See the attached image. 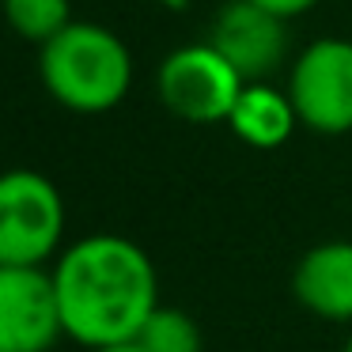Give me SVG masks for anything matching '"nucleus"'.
<instances>
[{
	"label": "nucleus",
	"mask_w": 352,
	"mask_h": 352,
	"mask_svg": "<svg viewBox=\"0 0 352 352\" xmlns=\"http://www.w3.org/2000/svg\"><path fill=\"white\" fill-rule=\"evenodd\" d=\"M54 288L65 337L107 349L133 341L160 307L155 265L125 235H87L65 246L54 261Z\"/></svg>",
	"instance_id": "obj_1"
},
{
	"label": "nucleus",
	"mask_w": 352,
	"mask_h": 352,
	"mask_svg": "<svg viewBox=\"0 0 352 352\" xmlns=\"http://www.w3.org/2000/svg\"><path fill=\"white\" fill-rule=\"evenodd\" d=\"M38 76L72 114H107L133 87V54L110 27L72 19L42 46Z\"/></svg>",
	"instance_id": "obj_2"
},
{
	"label": "nucleus",
	"mask_w": 352,
	"mask_h": 352,
	"mask_svg": "<svg viewBox=\"0 0 352 352\" xmlns=\"http://www.w3.org/2000/svg\"><path fill=\"white\" fill-rule=\"evenodd\" d=\"M65 197L46 175L12 167L0 175V265H46L61 254Z\"/></svg>",
	"instance_id": "obj_3"
},
{
	"label": "nucleus",
	"mask_w": 352,
	"mask_h": 352,
	"mask_svg": "<svg viewBox=\"0 0 352 352\" xmlns=\"http://www.w3.org/2000/svg\"><path fill=\"white\" fill-rule=\"evenodd\" d=\"M246 80L235 72V65L212 46V42H190L175 54L163 57L155 72V91L160 102L175 118L193 125L228 122L243 95Z\"/></svg>",
	"instance_id": "obj_4"
},
{
	"label": "nucleus",
	"mask_w": 352,
	"mask_h": 352,
	"mask_svg": "<svg viewBox=\"0 0 352 352\" xmlns=\"http://www.w3.org/2000/svg\"><path fill=\"white\" fill-rule=\"evenodd\" d=\"M288 99L299 125L341 137L352 129V42L318 38L303 46L288 72Z\"/></svg>",
	"instance_id": "obj_5"
},
{
	"label": "nucleus",
	"mask_w": 352,
	"mask_h": 352,
	"mask_svg": "<svg viewBox=\"0 0 352 352\" xmlns=\"http://www.w3.org/2000/svg\"><path fill=\"white\" fill-rule=\"evenodd\" d=\"M65 337L54 273L0 265V352H50Z\"/></svg>",
	"instance_id": "obj_6"
},
{
	"label": "nucleus",
	"mask_w": 352,
	"mask_h": 352,
	"mask_svg": "<svg viewBox=\"0 0 352 352\" xmlns=\"http://www.w3.org/2000/svg\"><path fill=\"white\" fill-rule=\"evenodd\" d=\"M288 19L258 8L254 0H231L216 12L208 42L235 65V72L246 84H261L280 69L288 54Z\"/></svg>",
	"instance_id": "obj_7"
},
{
	"label": "nucleus",
	"mask_w": 352,
	"mask_h": 352,
	"mask_svg": "<svg viewBox=\"0 0 352 352\" xmlns=\"http://www.w3.org/2000/svg\"><path fill=\"white\" fill-rule=\"evenodd\" d=\"M299 307L322 322H352V243H318L292 273Z\"/></svg>",
	"instance_id": "obj_8"
},
{
	"label": "nucleus",
	"mask_w": 352,
	"mask_h": 352,
	"mask_svg": "<svg viewBox=\"0 0 352 352\" xmlns=\"http://www.w3.org/2000/svg\"><path fill=\"white\" fill-rule=\"evenodd\" d=\"M228 125L243 144L269 152V148H280L284 140L296 133L299 118H296V107H292L288 91H280V87H273V84L261 80V84H246L243 87V95H239Z\"/></svg>",
	"instance_id": "obj_9"
},
{
	"label": "nucleus",
	"mask_w": 352,
	"mask_h": 352,
	"mask_svg": "<svg viewBox=\"0 0 352 352\" xmlns=\"http://www.w3.org/2000/svg\"><path fill=\"white\" fill-rule=\"evenodd\" d=\"M8 27L27 42H54L65 27L72 23V4L69 0H0Z\"/></svg>",
	"instance_id": "obj_10"
},
{
	"label": "nucleus",
	"mask_w": 352,
	"mask_h": 352,
	"mask_svg": "<svg viewBox=\"0 0 352 352\" xmlns=\"http://www.w3.org/2000/svg\"><path fill=\"white\" fill-rule=\"evenodd\" d=\"M133 341L144 352H201V329L182 307L160 303Z\"/></svg>",
	"instance_id": "obj_11"
},
{
	"label": "nucleus",
	"mask_w": 352,
	"mask_h": 352,
	"mask_svg": "<svg viewBox=\"0 0 352 352\" xmlns=\"http://www.w3.org/2000/svg\"><path fill=\"white\" fill-rule=\"evenodd\" d=\"M254 4L273 12V16H280V19H296V16H303V12H311L318 0H254Z\"/></svg>",
	"instance_id": "obj_12"
},
{
	"label": "nucleus",
	"mask_w": 352,
	"mask_h": 352,
	"mask_svg": "<svg viewBox=\"0 0 352 352\" xmlns=\"http://www.w3.org/2000/svg\"><path fill=\"white\" fill-rule=\"evenodd\" d=\"M91 352H144L137 341H122V344H107V349H91Z\"/></svg>",
	"instance_id": "obj_13"
},
{
	"label": "nucleus",
	"mask_w": 352,
	"mask_h": 352,
	"mask_svg": "<svg viewBox=\"0 0 352 352\" xmlns=\"http://www.w3.org/2000/svg\"><path fill=\"white\" fill-rule=\"evenodd\" d=\"M155 4H163V8H175V12L186 8V0H155Z\"/></svg>",
	"instance_id": "obj_14"
},
{
	"label": "nucleus",
	"mask_w": 352,
	"mask_h": 352,
	"mask_svg": "<svg viewBox=\"0 0 352 352\" xmlns=\"http://www.w3.org/2000/svg\"><path fill=\"white\" fill-rule=\"evenodd\" d=\"M344 352H352V337H349V344H344Z\"/></svg>",
	"instance_id": "obj_15"
}]
</instances>
